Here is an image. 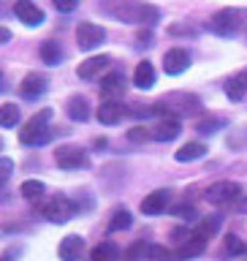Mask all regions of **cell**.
I'll list each match as a JSON object with an SVG mask.
<instances>
[{"label":"cell","instance_id":"cell-26","mask_svg":"<svg viewBox=\"0 0 247 261\" xmlns=\"http://www.w3.org/2000/svg\"><path fill=\"white\" fill-rule=\"evenodd\" d=\"M19 193L28 201H36V199H41V196L46 193V188H44V182H38V179H24L22 188H19Z\"/></svg>","mask_w":247,"mask_h":261},{"label":"cell","instance_id":"cell-18","mask_svg":"<svg viewBox=\"0 0 247 261\" xmlns=\"http://www.w3.org/2000/svg\"><path fill=\"white\" fill-rule=\"evenodd\" d=\"M179 130H182V125H179V120L174 117H169V120H160L158 125H155L150 134L155 142H171V139H177L179 136Z\"/></svg>","mask_w":247,"mask_h":261},{"label":"cell","instance_id":"cell-32","mask_svg":"<svg viewBox=\"0 0 247 261\" xmlns=\"http://www.w3.org/2000/svg\"><path fill=\"white\" fill-rule=\"evenodd\" d=\"M220 125H223V120H220V117H207V120L199 122V130H201V134H215Z\"/></svg>","mask_w":247,"mask_h":261},{"label":"cell","instance_id":"cell-5","mask_svg":"<svg viewBox=\"0 0 247 261\" xmlns=\"http://www.w3.org/2000/svg\"><path fill=\"white\" fill-rule=\"evenodd\" d=\"M207 201L217 204V207L242 201V185L239 182H231V179H220V182L207 188Z\"/></svg>","mask_w":247,"mask_h":261},{"label":"cell","instance_id":"cell-20","mask_svg":"<svg viewBox=\"0 0 247 261\" xmlns=\"http://www.w3.org/2000/svg\"><path fill=\"white\" fill-rule=\"evenodd\" d=\"M226 95L231 98V101H242V98L247 95V68L234 73V76L226 82Z\"/></svg>","mask_w":247,"mask_h":261},{"label":"cell","instance_id":"cell-30","mask_svg":"<svg viewBox=\"0 0 247 261\" xmlns=\"http://www.w3.org/2000/svg\"><path fill=\"white\" fill-rule=\"evenodd\" d=\"M244 250H247L244 240H239L236 234H228L226 237V253H228V256H242Z\"/></svg>","mask_w":247,"mask_h":261},{"label":"cell","instance_id":"cell-31","mask_svg":"<svg viewBox=\"0 0 247 261\" xmlns=\"http://www.w3.org/2000/svg\"><path fill=\"white\" fill-rule=\"evenodd\" d=\"M171 258H174V256H171L163 245H150V248H147V258L144 261H171Z\"/></svg>","mask_w":247,"mask_h":261},{"label":"cell","instance_id":"cell-13","mask_svg":"<svg viewBox=\"0 0 247 261\" xmlns=\"http://www.w3.org/2000/svg\"><path fill=\"white\" fill-rule=\"evenodd\" d=\"M109 63H112V57H109V55L87 57V60L76 68V73H79V79H95V76H101V73L109 68Z\"/></svg>","mask_w":247,"mask_h":261},{"label":"cell","instance_id":"cell-36","mask_svg":"<svg viewBox=\"0 0 247 261\" xmlns=\"http://www.w3.org/2000/svg\"><path fill=\"white\" fill-rule=\"evenodd\" d=\"M174 215L185 218V220H190V218H196V210L190 207V204H182V207H174Z\"/></svg>","mask_w":247,"mask_h":261},{"label":"cell","instance_id":"cell-22","mask_svg":"<svg viewBox=\"0 0 247 261\" xmlns=\"http://www.w3.org/2000/svg\"><path fill=\"white\" fill-rule=\"evenodd\" d=\"M204 152H207V144H201V142H187V144H182V147L177 150L174 158H177L179 163H190V161L204 158Z\"/></svg>","mask_w":247,"mask_h":261},{"label":"cell","instance_id":"cell-40","mask_svg":"<svg viewBox=\"0 0 247 261\" xmlns=\"http://www.w3.org/2000/svg\"><path fill=\"white\" fill-rule=\"evenodd\" d=\"M3 90H8V87H6V76L0 73V93H3Z\"/></svg>","mask_w":247,"mask_h":261},{"label":"cell","instance_id":"cell-33","mask_svg":"<svg viewBox=\"0 0 247 261\" xmlns=\"http://www.w3.org/2000/svg\"><path fill=\"white\" fill-rule=\"evenodd\" d=\"M11 174H14V161L11 158H0V185H6Z\"/></svg>","mask_w":247,"mask_h":261},{"label":"cell","instance_id":"cell-34","mask_svg":"<svg viewBox=\"0 0 247 261\" xmlns=\"http://www.w3.org/2000/svg\"><path fill=\"white\" fill-rule=\"evenodd\" d=\"M128 139H130V142H147V139H152V134H150L147 128L136 125V128H130V130H128Z\"/></svg>","mask_w":247,"mask_h":261},{"label":"cell","instance_id":"cell-17","mask_svg":"<svg viewBox=\"0 0 247 261\" xmlns=\"http://www.w3.org/2000/svg\"><path fill=\"white\" fill-rule=\"evenodd\" d=\"M81 250H85V240H81L79 234H68L60 242V248H57V253H60L63 261H76L81 256Z\"/></svg>","mask_w":247,"mask_h":261},{"label":"cell","instance_id":"cell-2","mask_svg":"<svg viewBox=\"0 0 247 261\" xmlns=\"http://www.w3.org/2000/svg\"><path fill=\"white\" fill-rule=\"evenodd\" d=\"M112 14L128 24H155L160 19L158 8L150 3H142V0H120L117 6H112Z\"/></svg>","mask_w":247,"mask_h":261},{"label":"cell","instance_id":"cell-7","mask_svg":"<svg viewBox=\"0 0 247 261\" xmlns=\"http://www.w3.org/2000/svg\"><path fill=\"white\" fill-rule=\"evenodd\" d=\"M106 41V30L95 22H79L76 28V44L81 52H93Z\"/></svg>","mask_w":247,"mask_h":261},{"label":"cell","instance_id":"cell-24","mask_svg":"<svg viewBox=\"0 0 247 261\" xmlns=\"http://www.w3.org/2000/svg\"><path fill=\"white\" fill-rule=\"evenodd\" d=\"M93 261H117L120 258V250H117V245L114 242H101V245H95L93 248Z\"/></svg>","mask_w":247,"mask_h":261},{"label":"cell","instance_id":"cell-37","mask_svg":"<svg viewBox=\"0 0 247 261\" xmlns=\"http://www.w3.org/2000/svg\"><path fill=\"white\" fill-rule=\"evenodd\" d=\"M19 253H22V248H19V245H11L8 250H3V253H0V261H14L16 256H19Z\"/></svg>","mask_w":247,"mask_h":261},{"label":"cell","instance_id":"cell-9","mask_svg":"<svg viewBox=\"0 0 247 261\" xmlns=\"http://www.w3.org/2000/svg\"><path fill=\"white\" fill-rule=\"evenodd\" d=\"M187 65H190V52L182 49V46L169 49V52L163 55V71H166L169 76H179V73H185Z\"/></svg>","mask_w":247,"mask_h":261},{"label":"cell","instance_id":"cell-29","mask_svg":"<svg viewBox=\"0 0 247 261\" xmlns=\"http://www.w3.org/2000/svg\"><path fill=\"white\" fill-rule=\"evenodd\" d=\"M147 248H150L147 240H136L125 253H122V261H144L147 258Z\"/></svg>","mask_w":247,"mask_h":261},{"label":"cell","instance_id":"cell-14","mask_svg":"<svg viewBox=\"0 0 247 261\" xmlns=\"http://www.w3.org/2000/svg\"><path fill=\"white\" fill-rule=\"evenodd\" d=\"M125 93V76L122 73H109V76H103L101 82V95L103 101H120V95Z\"/></svg>","mask_w":247,"mask_h":261},{"label":"cell","instance_id":"cell-11","mask_svg":"<svg viewBox=\"0 0 247 261\" xmlns=\"http://www.w3.org/2000/svg\"><path fill=\"white\" fill-rule=\"evenodd\" d=\"M14 14H16V19L24 22L28 28H38V24L44 22V11H41L33 0H16V3H14Z\"/></svg>","mask_w":247,"mask_h":261},{"label":"cell","instance_id":"cell-16","mask_svg":"<svg viewBox=\"0 0 247 261\" xmlns=\"http://www.w3.org/2000/svg\"><path fill=\"white\" fill-rule=\"evenodd\" d=\"M204 248H207V240H201L199 234H193V237H187V240H182V245H179L177 253H174V258H179V261L196 258L204 253Z\"/></svg>","mask_w":247,"mask_h":261},{"label":"cell","instance_id":"cell-25","mask_svg":"<svg viewBox=\"0 0 247 261\" xmlns=\"http://www.w3.org/2000/svg\"><path fill=\"white\" fill-rule=\"evenodd\" d=\"M41 60H44L46 65H57L63 60V49H60V44L57 41H44L41 44Z\"/></svg>","mask_w":247,"mask_h":261},{"label":"cell","instance_id":"cell-41","mask_svg":"<svg viewBox=\"0 0 247 261\" xmlns=\"http://www.w3.org/2000/svg\"><path fill=\"white\" fill-rule=\"evenodd\" d=\"M0 150H3V139H0Z\"/></svg>","mask_w":247,"mask_h":261},{"label":"cell","instance_id":"cell-28","mask_svg":"<svg viewBox=\"0 0 247 261\" xmlns=\"http://www.w3.org/2000/svg\"><path fill=\"white\" fill-rule=\"evenodd\" d=\"M130 223H133V215H130L128 210H117L109 220V231H125Z\"/></svg>","mask_w":247,"mask_h":261},{"label":"cell","instance_id":"cell-23","mask_svg":"<svg viewBox=\"0 0 247 261\" xmlns=\"http://www.w3.org/2000/svg\"><path fill=\"white\" fill-rule=\"evenodd\" d=\"M220 223H223V218H220V215H207V218H201L199 223H196L193 234H199L201 240H212V237L220 231Z\"/></svg>","mask_w":247,"mask_h":261},{"label":"cell","instance_id":"cell-3","mask_svg":"<svg viewBox=\"0 0 247 261\" xmlns=\"http://www.w3.org/2000/svg\"><path fill=\"white\" fill-rule=\"evenodd\" d=\"M49 120H52V109H41L38 114L24 122V128L19 130V142L28 147H41L52 139V130H49Z\"/></svg>","mask_w":247,"mask_h":261},{"label":"cell","instance_id":"cell-12","mask_svg":"<svg viewBox=\"0 0 247 261\" xmlns=\"http://www.w3.org/2000/svg\"><path fill=\"white\" fill-rule=\"evenodd\" d=\"M169 204H171V191L169 188H158L142 201V212L144 215H160V212L169 210Z\"/></svg>","mask_w":247,"mask_h":261},{"label":"cell","instance_id":"cell-8","mask_svg":"<svg viewBox=\"0 0 247 261\" xmlns=\"http://www.w3.org/2000/svg\"><path fill=\"white\" fill-rule=\"evenodd\" d=\"M73 212H76V204L68 196H52L44 207V218L52 220V223H65V220L73 218Z\"/></svg>","mask_w":247,"mask_h":261},{"label":"cell","instance_id":"cell-19","mask_svg":"<svg viewBox=\"0 0 247 261\" xmlns=\"http://www.w3.org/2000/svg\"><path fill=\"white\" fill-rule=\"evenodd\" d=\"M65 112H68V117L73 122H85V120H90V101L85 95H73L65 103Z\"/></svg>","mask_w":247,"mask_h":261},{"label":"cell","instance_id":"cell-15","mask_svg":"<svg viewBox=\"0 0 247 261\" xmlns=\"http://www.w3.org/2000/svg\"><path fill=\"white\" fill-rule=\"evenodd\" d=\"M98 120H101V125H117V122L125 117V106L120 101H103L98 106Z\"/></svg>","mask_w":247,"mask_h":261},{"label":"cell","instance_id":"cell-6","mask_svg":"<svg viewBox=\"0 0 247 261\" xmlns=\"http://www.w3.org/2000/svg\"><path fill=\"white\" fill-rule=\"evenodd\" d=\"M54 161H57V166L60 169H85L90 158H87V150L85 147H79V144H63V147H57V152H54Z\"/></svg>","mask_w":247,"mask_h":261},{"label":"cell","instance_id":"cell-27","mask_svg":"<svg viewBox=\"0 0 247 261\" xmlns=\"http://www.w3.org/2000/svg\"><path fill=\"white\" fill-rule=\"evenodd\" d=\"M19 122V106L16 103H3L0 106V125L3 128H14Z\"/></svg>","mask_w":247,"mask_h":261},{"label":"cell","instance_id":"cell-1","mask_svg":"<svg viewBox=\"0 0 247 261\" xmlns=\"http://www.w3.org/2000/svg\"><path fill=\"white\" fill-rule=\"evenodd\" d=\"M201 112V101L196 95L190 93H174V95H169V98H163V101H158L152 106V114H160L163 120H169V117H190V114H199Z\"/></svg>","mask_w":247,"mask_h":261},{"label":"cell","instance_id":"cell-4","mask_svg":"<svg viewBox=\"0 0 247 261\" xmlns=\"http://www.w3.org/2000/svg\"><path fill=\"white\" fill-rule=\"evenodd\" d=\"M242 19H244V14L242 11H236V8H220V11L209 19V30L215 33V36H236L242 28Z\"/></svg>","mask_w":247,"mask_h":261},{"label":"cell","instance_id":"cell-21","mask_svg":"<svg viewBox=\"0 0 247 261\" xmlns=\"http://www.w3.org/2000/svg\"><path fill=\"white\" fill-rule=\"evenodd\" d=\"M133 85L136 87H142V90H150L155 85V65L150 60H142L136 65V71H133Z\"/></svg>","mask_w":247,"mask_h":261},{"label":"cell","instance_id":"cell-35","mask_svg":"<svg viewBox=\"0 0 247 261\" xmlns=\"http://www.w3.org/2000/svg\"><path fill=\"white\" fill-rule=\"evenodd\" d=\"M52 3H54V8H57V11L68 14V11H73V8L79 6V0H52Z\"/></svg>","mask_w":247,"mask_h":261},{"label":"cell","instance_id":"cell-39","mask_svg":"<svg viewBox=\"0 0 247 261\" xmlns=\"http://www.w3.org/2000/svg\"><path fill=\"white\" fill-rule=\"evenodd\" d=\"M11 41V30L8 28H0V44H8Z\"/></svg>","mask_w":247,"mask_h":261},{"label":"cell","instance_id":"cell-10","mask_svg":"<svg viewBox=\"0 0 247 261\" xmlns=\"http://www.w3.org/2000/svg\"><path fill=\"white\" fill-rule=\"evenodd\" d=\"M46 87H49V79L44 76V73H28V76L22 79V85H19V93L22 98H28V101H36V98H41L46 93Z\"/></svg>","mask_w":247,"mask_h":261},{"label":"cell","instance_id":"cell-38","mask_svg":"<svg viewBox=\"0 0 247 261\" xmlns=\"http://www.w3.org/2000/svg\"><path fill=\"white\" fill-rule=\"evenodd\" d=\"M152 41V33H139V46H150Z\"/></svg>","mask_w":247,"mask_h":261}]
</instances>
